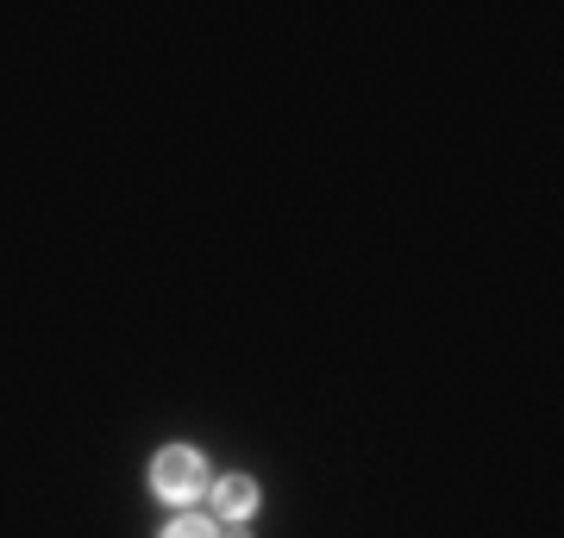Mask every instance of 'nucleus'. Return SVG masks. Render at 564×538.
I'll return each mask as SVG.
<instances>
[{"mask_svg":"<svg viewBox=\"0 0 564 538\" xmlns=\"http://www.w3.org/2000/svg\"><path fill=\"white\" fill-rule=\"evenodd\" d=\"M220 538H251V532H245V519H232V526H226Z\"/></svg>","mask_w":564,"mask_h":538,"instance_id":"4","label":"nucleus"},{"mask_svg":"<svg viewBox=\"0 0 564 538\" xmlns=\"http://www.w3.org/2000/svg\"><path fill=\"white\" fill-rule=\"evenodd\" d=\"M207 495H214V514L232 526V519H251V507H258V482L251 476H220Z\"/></svg>","mask_w":564,"mask_h":538,"instance_id":"2","label":"nucleus"},{"mask_svg":"<svg viewBox=\"0 0 564 538\" xmlns=\"http://www.w3.org/2000/svg\"><path fill=\"white\" fill-rule=\"evenodd\" d=\"M163 538H220V526L202 519V514H176L170 526H163Z\"/></svg>","mask_w":564,"mask_h":538,"instance_id":"3","label":"nucleus"},{"mask_svg":"<svg viewBox=\"0 0 564 538\" xmlns=\"http://www.w3.org/2000/svg\"><path fill=\"white\" fill-rule=\"evenodd\" d=\"M151 488H158L170 507L202 501L207 488H214V476H207V458H202V451H188V444H170V451H158V463H151Z\"/></svg>","mask_w":564,"mask_h":538,"instance_id":"1","label":"nucleus"}]
</instances>
